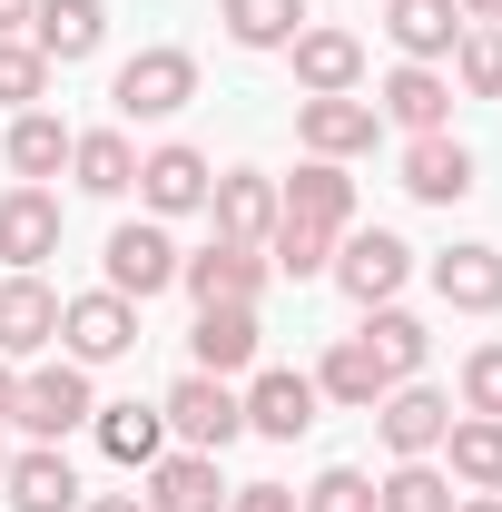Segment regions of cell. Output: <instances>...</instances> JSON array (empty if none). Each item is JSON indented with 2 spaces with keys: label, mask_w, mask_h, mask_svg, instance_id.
I'll return each mask as SVG.
<instances>
[{
  "label": "cell",
  "mask_w": 502,
  "mask_h": 512,
  "mask_svg": "<svg viewBox=\"0 0 502 512\" xmlns=\"http://www.w3.org/2000/svg\"><path fill=\"white\" fill-rule=\"evenodd\" d=\"M89 414H99V394H89V365H30V375H20V394H10V424H20V434H30V444H60L69 424H89Z\"/></svg>",
  "instance_id": "cell-1"
},
{
  "label": "cell",
  "mask_w": 502,
  "mask_h": 512,
  "mask_svg": "<svg viewBox=\"0 0 502 512\" xmlns=\"http://www.w3.org/2000/svg\"><path fill=\"white\" fill-rule=\"evenodd\" d=\"M325 276H335V286H345V296L375 316V306H394V296H404V276H414V247H404L394 227H345Z\"/></svg>",
  "instance_id": "cell-2"
},
{
  "label": "cell",
  "mask_w": 502,
  "mask_h": 512,
  "mask_svg": "<svg viewBox=\"0 0 502 512\" xmlns=\"http://www.w3.org/2000/svg\"><path fill=\"white\" fill-rule=\"evenodd\" d=\"M158 414H168V434H188V453H227L237 434H247V394H237L227 375H178Z\"/></svg>",
  "instance_id": "cell-3"
},
{
  "label": "cell",
  "mask_w": 502,
  "mask_h": 512,
  "mask_svg": "<svg viewBox=\"0 0 502 512\" xmlns=\"http://www.w3.org/2000/svg\"><path fill=\"white\" fill-rule=\"evenodd\" d=\"M109 296H128V306H148V296H168L178 286V237L158 227V217H128L119 237H109Z\"/></svg>",
  "instance_id": "cell-4"
},
{
  "label": "cell",
  "mask_w": 502,
  "mask_h": 512,
  "mask_svg": "<svg viewBox=\"0 0 502 512\" xmlns=\"http://www.w3.org/2000/svg\"><path fill=\"white\" fill-rule=\"evenodd\" d=\"M109 99H119V119H178V109L197 99V60L188 50H138Z\"/></svg>",
  "instance_id": "cell-5"
},
{
  "label": "cell",
  "mask_w": 502,
  "mask_h": 512,
  "mask_svg": "<svg viewBox=\"0 0 502 512\" xmlns=\"http://www.w3.org/2000/svg\"><path fill=\"white\" fill-rule=\"evenodd\" d=\"M60 345H69V365H119L128 345H138V306L128 296H69L60 306Z\"/></svg>",
  "instance_id": "cell-6"
},
{
  "label": "cell",
  "mask_w": 502,
  "mask_h": 512,
  "mask_svg": "<svg viewBox=\"0 0 502 512\" xmlns=\"http://www.w3.org/2000/svg\"><path fill=\"white\" fill-rule=\"evenodd\" d=\"M178 286H188L197 306H256V286H266V256L237 247V237H217V247L178 256Z\"/></svg>",
  "instance_id": "cell-7"
},
{
  "label": "cell",
  "mask_w": 502,
  "mask_h": 512,
  "mask_svg": "<svg viewBox=\"0 0 502 512\" xmlns=\"http://www.w3.org/2000/svg\"><path fill=\"white\" fill-rule=\"evenodd\" d=\"M40 256H60V197L50 188H10L0 197V266L40 276Z\"/></svg>",
  "instance_id": "cell-8"
},
{
  "label": "cell",
  "mask_w": 502,
  "mask_h": 512,
  "mask_svg": "<svg viewBox=\"0 0 502 512\" xmlns=\"http://www.w3.org/2000/svg\"><path fill=\"white\" fill-rule=\"evenodd\" d=\"M384 444H394V463H424V453H443V434H453V404H443L434 384H394L375 404Z\"/></svg>",
  "instance_id": "cell-9"
},
{
  "label": "cell",
  "mask_w": 502,
  "mask_h": 512,
  "mask_svg": "<svg viewBox=\"0 0 502 512\" xmlns=\"http://www.w3.org/2000/svg\"><path fill=\"white\" fill-rule=\"evenodd\" d=\"M0 493H10V512H79V503H89L60 444H30V453H10V463H0Z\"/></svg>",
  "instance_id": "cell-10"
},
{
  "label": "cell",
  "mask_w": 502,
  "mask_h": 512,
  "mask_svg": "<svg viewBox=\"0 0 502 512\" xmlns=\"http://www.w3.org/2000/svg\"><path fill=\"white\" fill-rule=\"evenodd\" d=\"M207 158H197L188 138H168V148H148L138 158V197H148V217H188V207H207Z\"/></svg>",
  "instance_id": "cell-11"
},
{
  "label": "cell",
  "mask_w": 502,
  "mask_h": 512,
  "mask_svg": "<svg viewBox=\"0 0 502 512\" xmlns=\"http://www.w3.org/2000/svg\"><path fill=\"white\" fill-rule=\"evenodd\" d=\"M276 217H306V227H355V178H345V158H306L286 188H276Z\"/></svg>",
  "instance_id": "cell-12"
},
{
  "label": "cell",
  "mask_w": 502,
  "mask_h": 512,
  "mask_svg": "<svg viewBox=\"0 0 502 512\" xmlns=\"http://www.w3.org/2000/svg\"><path fill=\"white\" fill-rule=\"evenodd\" d=\"M375 99H296V138H306V158H355V148H375Z\"/></svg>",
  "instance_id": "cell-13"
},
{
  "label": "cell",
  "mask_w": 502,
  "mask_h": 512,
  "mask_svg": "<svg viewBox=\"0 0 502 512\" xmlns=\"http://www.w3.org/2000/svg\"><path fill=\"white\" fill-rule=\"evenodd\" d=\"M40 345H60V296L40 276H0V355L30 365Z\"/></svg>",
  "instance_id": "cell-14"
},
{
  "label": "cell",
  "mask_w": 502,
  "mask_h": 512,
  "mask_svg": "<svg viewBox=\"0 0 502 512\" xmlns=\"http://www.w3.org/2000/svg\"><path fill=\"white\" fill-rule=\"evenodd\" d=\"M286 50H296V89H306V99H345V89L365 79V40H355V30H296Z\"/></svg>",
  "instance_id": "cell-15"
},
{
  "label": "cell",
  "mask_w": 502,
  "mask_h": 512,
  "mask_svg": "<svg viewBox=\"0 0 502 512\" xmlns=\"http://www.w3.org/2000/svg\"><path fill=\"white\" fill-rule=\"evenodd\" d=\"M148 512H227V483H217V453H158L148 463Z\"/></svg>",
  "instance_id": "cell-16"
},
{
  "label": "cell",
  "mask_w": 502,
  "mask_h": 512,
  "mask_svg": "<svg viewBox=\"0 0 502 512\" xmlns=\"http://www.w3.org/2000/svg\"><path fill=\"white\" fill-rule=\"evenodd\" d=\"M375 119H394V128H414V138H434L443 119H453V79L443 69H424V60H404L394 79H384V99H375Z\"/></svg>",
  "instance_id": "cell-17"
},
{
  "label": "cell",
  "mask_w": 502,
  "mask_h": 512,
  "mask_svg": "<svg viewBox=\"0 0 502 512\" xmlns=\"http://www.w3.org/2000/svg\"><path fill=\"white\" fill-rule=\"evenodd\" d=\"M434 296L453 316H493L502 306V247H443L434 256Z\"/></svg>",
  "instance_id": "cell-18"
},
{
  "label": "cell",
  "mask_w": 502,
  "mask_h": 512,
  "mask_svg": "<svg viewBox=\"0 0 502 512\" xmlns=\"http://www.w3.org/2000/svg\"><path fill=\"white\" fill-rule=\"evenodd\" d=\"M30 30H40L30 50H40L50 69H69V60H89V50L109 40V10H99V0H40V10H30Z\"/></svg>",
  "instance_id": "cell-19"
},
{
  "label": "cell",
  "mask_w": 502,
  "mask_h": 512,
  "mask_svg": "<svg viewBox=\"0 0 502 512\" xmlns=\"http://www.w3.org/2000/svg\"><path fill=\"white\" fill-rule=\"evenodd\" d=\"M188 345H197V375H247L266 335H256V306H197Z\"/></svg>",
  "instance_id": "cell-20"
},
{
  "label": "cell",
  "mask_w": 502,
  "mask_h": 512,
  "mask_svg": "<svg viewBox=\"0 0 502 512\" xmlns=\"http://www.w3.org/2000/svg\"><path fill=\"white\" fill-rule=\"evenodd\" d=\"M404 188L424 197V207H453V197H473V148H463V138H414V148H404Z\"/></svg>",
  "instance_id": "cell-21"
},
{
  "label": "cell",
  "mask_w": 502,
  "mask_h": 512,
  "mask_svg": "<svg viewBox=\"0 0 502 512\" xmlns=\"http://www.w3.org/2000/svg\"><path fill=\"white\" fill-rule=\"evenodd\" d=\"M207 207H217V237H237V247H266V237H276V178H256V168L217 178Z\"/></svg>",
  "instance_id": "cell-22"
},
{
  "label": "cell",
  "mask_w": 502,
  "mask_h": 512,
  "mask_svg": "<svg viewBox=\"0 0 502 512\" xmlns=\"http://www.w3.org/2000/svg\"><path fill=\"white\" fill-rule=\"evenodd\" d=\"M306 424H315V375H256V384H247V434L296 444Z\"/></svg>",
  "instance_id": "cell-23"
},
{
  "label": "cell",
  "mask_w": 502,
  "mask_h": 512,
  "mask_svg": "<svg viewBox=\"0 0 502 512\" xmlns=\"http://www.w3.org/2000/svg\"><path fill=\"white\" fill-rule=\"evenodd\" d=\"M384 30H394V50L404 60H453V40H463V10L453 0H384Z\"/></svg>",
  "instance_id": "cell-24"
},
{
  "label": "cell",
  "mask_w": 502,
  "mask_h": 512,
  "mask_svg": "<svg viewBox=\"0 0 502 512\" xmlns=\"http://www.w3.org/2000/svg\"><path fill=\"white\" fill-rule=\"evenodd\" d=\"M315 394H335V404H355V414H375L384 394H394V375H384V355L365 345V335H345L325 365H315Z\"/></svg>",
  "instance_id": "cell-25"
},
{
  "label": "cell",
  "mask_w": 502,
  "mask_h": 512,
  "mask_svg": "<svg viewBox=\"0 0 502 512\" xmlns=\"http://www.w3.org/2000/svg\"><path fill=\"white\" fill-rule=\"evenodd\" d=\"M89 424H99V453L128 463V473H148V463L168 453V414H158V404H99Z\"/></svg>",
  "instance_id": "cell-26"
},
{
  "label": "cell",
  "mask_w": 502,
  "mask_h": 512,
  "mask_svg": "<svg viewBox=\"0 0 502 512\" xmlns=\"http://www.w3.org/2000/svg\"><path fill=\"white\" fill-rule=\"evenodd\" d=\"M0 158H10V178H20V188H40L50 168H69V128L50 119V109H20L10 138H0Z\"/></svg>",
  "instance_id": "cell-27"
},
{
  "label": "cell",
  "mask_w": 502,
  "mask_h": 512,
  "mask_svg": "<svg viewBox=\"0 0 502 512\" xmlns=\"http://www.w3.org/2000/svg\"><path fill=\"white\" fill-rule=\"evenodd\" d=\"M69 178L89 197H128L138 188V148H128L119 128H89V138H69Z\"/></svg>",
  "instance_id": "cell-28"
},
{
  "label": "cell",
  "mask_w": 502,
  "mask_h": 512,
  "mask_svg": "<svg viewBox=\"0 0 502 512\" xmlns=\"http://www.w3.org/2000/svg\"><path fill=\"white\" fill-rule=\"evenodd\" d=\"M443 453H453V483L463 493H502V424L493 414H453Z\"/></svg>",
  "instance_id": "cell-29"
},
{
  "label": "cell",
  "mask_w": 502,
  "mask_h": 512,
  "mask_svg": "<svg viewBox=\"0 0 502 512\" xmlns=\"http://www.w3.org/2000/svg\"><path fill=\"white\" fill-rule=\"evenodd\" d=\"M217 20H227L237 50H286V40L306 30V0H227Z\"/></svg>",
  "instance_id": "cell-30"
},
{
  "label": "cell",
  "mask_w": 502,
  "mask_h": 512,
  "mask_svg": "<svg viewBox=\"0 0 502 512\" xmlns=\"http://www.w3.org/2000/svg\"><path fill=\"white\" fill-rule=\"evenodd\" d=\"M365 345L384 355V375H394V384H414V365L434 355V335H424V316H404V306H375V316H365Z\"/></svg>",
  "instance_id": "cell-31"
},
{
  "label": "cell",
  "mask_w": 502,
  "mask_h": 512,
  "mask_svg": "<svg viewBox=\"0 0 502 512\" xmlns=\"http://www.w3.org/2000/svg\"><path fill=\"white\" fill-rule=\"evenodd\" d=\"M266 266H276V276H296V286H306V276H325V266H335V227L276 217V237H266Z\"/></svg>",
  "instance_id": "cell-32"
},
{
  "label": "cell",
  "mask_w": 502,
  "mask_h": 512,
  "mask_svg": "<svg viewBox=\"0 0 502 512\" xmlns=\"http://www.w3.org/2000/svg\"><path fill=\"white\" fill-rule=\"evenodd\" d=\"M375 512H453V473H434V453L424 463H394L375 483Z\"/></svg>",
  "instance_id": "cell-33"
},
{
  "label": "cell",
  "mask_w": 502,
  "mask_h": 512,
  "mask_svg": "<svg viewBox=\"0 0 502 512\" xmlns=\"http://www.w3.org/2000/svg\"><path fill=\"white\" fill-rule=\"evenodd\" d=\"M453 89L463 99H502V30H463L453 40Z\"/></svg>",
  "instance_id": "cell-34"
},
{
  "label": "cell",
  "mask_w": 502,
  "mask_h": 512,
  "mask_svg": "<svg viewBox=\"0 0 502 512\" xmlns=\"http://www.w3.org/2000/svg\"><path fill=\"white\" fill-rule=\"evenodd\" d=\"M40 89H50V60H40L30 40H0V99H10V109H30Z\"/></svg>",
  "instance_id": "cell-35"
},
{
  "label": "cell",
  "mask_w": 502,
  "mask_h": 512,
  "mask_svg": "<svg viewBox=\"0 0 502 512\" xmlns=\"http://www.w3.org/2000/svg\"><path fill=\"white\" fill-rule=\"evenodd\" d=\"M306 512H375V483H365L355 463H335V473L306 483Z\"/></svg>",
  "instance_id": "cell-36"
},
{
  "label": "cell",
  "mask_w": 502,
  "mask_h": 512,
  "mask_svg": "<svg viewBox=\"0 0 502 512\" xmlns=\"http://www.w3.org/2000/svg\"><path fill=\"white\" fill-rule=\"evenodd\" d=\"M463 414H493L502 424V345H473L463 355Z\"/></svg>",
  "instance_id": "cell-37"
},
{
  "label": "cell",
  "mask_w": 502,
  "mask_h": 512,
  "mask_svg": "<svg viewBox=\"0 0 502 512\" xmlns=\"http://www.w3.org/2000/svg\"><path fill=\"white\" fill-rule=\"evenodd\" d=\"M227 512H296L286 483H227Z\"/></svg>",
  "instance_id": "cell-38"
},
{
  "label": "cell",
  "mask_w": 502,
  "mask_h": 512,
  "mask_svg": "<svg viewBox=\"0 0 502 512\" xmlns=\"http://www.w3.org/2000/svg\"><path fill=\"white\" fill-rule=\"evenodd\" d=\"M79 512H148V503H138V493H89Z\"/></svg>",
  "instance_id": "cell-39"
},
{
  "label": "cell",
  "mask_w": 502,
  "mask_h": 512,
  "mask_svg": "<svg viewBox=\"0 0 502 512\" xmlns=\"http://www.w3.org/2000/svg\"><path fill=\"white\" fill-rule=\"evenodd\" d=\"M30 10H40V0H0V40H10V30H20Z\"/></svg>",
  "instance_id": "cell-40"
},
{
  "label": "cell",
  "mask_w": 502,
  "mask_h": 512,
  "mask_svg": "<svg viewBox=\"0 0 502 512\" xmlns=\"http://www.w3.org/2000/svg\"><path fill=\"white\" fill-rule=\"evenodd\" d=\"M453 10H463V20H483V30L502 20V0H453Z\"/></svg>",
  "instance_id": "cell-41"
},
{
  "label": "cell",
  "mask_w": 502,
  "mask_h": 512,
  "mask_svg": "<svg viewBox=\"0 0 502 512\" xmlns=\"http://www.w3.org/2000/svg\"><path fill=\"white\" fill-rule=\"evenodd\" d=\"M10 394H20V375H10V355H0V424H10Z\"/></svg>",
  "instance_id": "cell-42"
},
{
  "label": "cell",
  "mask_w": 502,
  "mask_h": 512,
  "mask_svg": "<svg viewBox=\"0 0 502 512\" xmlns=\"http://www.w3.org/2000/svg\"><path fill=\"white\" fill-rule=\"evenodd\" d=\"M453 512H502V493H473V503H453Z\"/></svg>",
  "instance_id": "cell-43"
},
{
  "label": "cell",
  "mask_w": 502,
  "mask_h": 512,
  "mask_svg": "<svg viewBox=\"0 0 502 512\" xmlns=\"http://www.w3.org/2000/svg\"><path fill=\"white\" fill-rule=\"evenodd\" d=\"M0 463H10V453H0Z\"/></svg>",
  "instance_id": "cell-44"
}]
</instances>
